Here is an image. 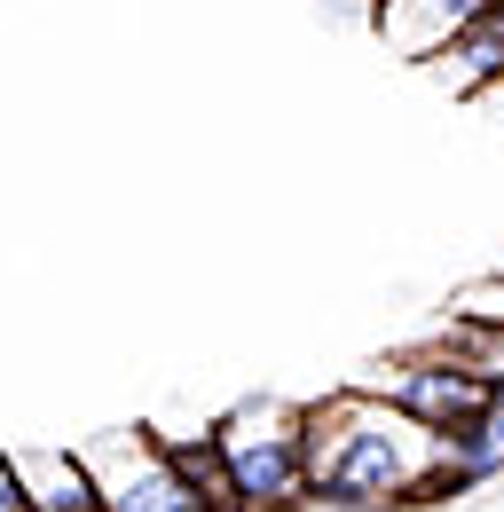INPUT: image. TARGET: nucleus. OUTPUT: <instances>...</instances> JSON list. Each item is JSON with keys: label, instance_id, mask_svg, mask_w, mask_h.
Returning <instances> with one entry per match:
<instances>
[{"label": "nucleus", "instance_id": "nucleus-8", "mask_svg": "<svg viewBox=\"0 0 504 512\" xmlns=\"http://www.w3.org/2000/svg\"><path fill=\"white\" fill-rule=\"evenodd\" d=\"M434 347L449 355V363H465V371L489 386V394L504 386V323H489V316H457V308H449V323L434 331Z\"/></svg>", "mask_w": 504, "mask_h": 512}, {"label": "nucleus", "instance_id": "nucleus-5", "mask_svg": "<svg viewBox=\"0 0 504 512\" xmlns=\"http://www.w3.org/2000/svg\"><path fill=\"white\" fill-rule=\"evenodd\" d=\"M481 8H489V0H378L371 32L386 40V56H402V64H434Z\"/></svg>", "mask_w": 504, "mask_h": 512}, {"label": "nucleus", "instance_id": "nucleus-4", "mask_svg": "<svg viewBox=\"0 0 504 512\" xmlns=\"http://www.w3.org/2000/svg\"><path fill=\"white\" fill-rule=\"evenodd\" d=\"M355 386H371V394H394L402 410H418L426 426H457V418H473L481 402H489V386L473 379L465 363H449L434 339L426 347H410V355H386L378 371H363Z\"/></svg>", "mask_w": 504, "mask_h": 512}, {"label": "nucleus", "instance_id": "nucleus-6", "mask_svg": "<svg viewBox=\"0 0 504 512\" xmlns=\"http://www.w3.org/2000/svg\"><path fill=\"white\" fill-rule=\"evenodd\" d=\"M418 71H434L449 95H465V103H473V95H481V87L504 71V0H489V8H481V16H473L449 48H441L434 64H418Z\"/></svg>", "mask_w": 504, "mask_h": 512}, {"label": "nucleus", "instance_id": "nucleus-2", "mask_svg": "<svg viewBox=\"0 0 504 512\" xmlns=\"http://www.w3.org/2000/svg\"><path fill=\"white\" fill-rule=\"evenodd\" d=\"M213 442H221V465H229L237 512H300L315 497V481H308V402L252 394V402L213 418Z\"/></svg>", "mask_w": 504, "mask_h": 512}, {"label": "nucleus", "instance_id": "nucleus-1", "mask_svg": "<svg viewBox=\"0 0 504 512\" xmlns=\"http://www.w3.org/2000/svg\"><path fill=\"white\" fill-rule=\"evenodd\" d=\"M308 481L339 512H394L449 497V449L441 426L402 410L394 394L339 386L308 402Z\"/></svg>", "mask_w": 504, "mask_h": 512}, {"label": "nucleus", "instance_id": "nucleus-9", "mask_svg": "<svg viewBox=\"0 0 504 512\" xmlns=\"http://www.w3.org/2000/svg\"><path fill=\"white\" fill-rule=\"evenodd\" d=\"M0 512H32V497H24V473H16V449H0Z\"/></svg>", "mask_w": 504, "mask_h": 512}, {"label": "nucleus", "instance_id": "nucleus-10", "mask_svg": "<svg viewBox=\"0 0 504 512\" xmlns=\"http://www.w3.org/2000/svg\"><path fill=\"white\" fill-rule=\"evenodd\" d=\"M481 418H489V434H497V442H504V386H497V394H489V402H481Z\"/></svg>", "mask_w": 504, "mask_h": 512}, {"label": "nucleus", "instance_id": "nucleus-3", "mask_svg": "<svg viewBox=\"0 0 504 512\" xmlns=\"http://www.w3.org/2000/svg\"><path fill=\"white\" fill-rule=\"evenodd\" d=\"M79 457H87V473H95L103 512H221L182 473V457L166 449V434H150V426L95 434V442H79Z\"/></svg>", "mask_w": 504, "mask_h": 512}, {"label": "nucleus", "instance_id": "nucleus-7", "mask_svg": "<svg viewBox=\"0 0 504 512\" xmlns=\"http://www.w3.org/2000/svg\"><path fill=\"white\" fill-rule=\"evenodd\" d=\"M16 473H24L32 512H103L95 473H87L79 449H16Z\"/></svg>", "mask_w": 504, "mask_h": 512}]
</instances>
